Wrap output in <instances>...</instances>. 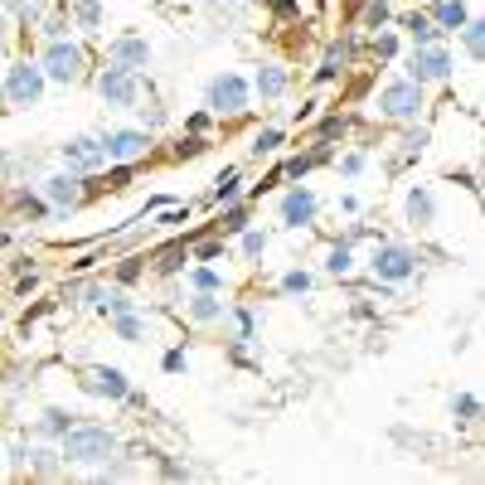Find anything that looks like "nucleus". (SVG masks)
Segmentation results:
<instances>
[{"instance_id":"a19ab883","label":"nucleus","mask_w":485,"mask_h":485,"mask_svg":"<svg viewBox=\"0 0 485 485\" xmlns=\"http://www.w3.org/2000/svg\"><path fill=\"white\" fill-rule=\"evenodd\" d=\"M228 5H238V0H228Z\"/></svg>"},{"instance_id":"412c9836","label":"nucleus","mask_w":485,"mask_h":485,"mask_svg":"<svg viewBox=\"0 0 485 485\" xmlns=\"http://www.w3.org/2000/svg\"><path fill=\"white\" fill-rule=\"evenodd\" d=\"M233 199H238V170H223L214 185V204H233Z\"/></svg>"},{"instance_id":"79ce46f5","label":"nucleus","mask_w":485,"mask_h":485,"mask_svg":"<svg viewBox=\"0 0 485 485\" xmlns=\"http://www.w3.org/2000/svg\"><path fill=\"white\" fill-rule=\"evenodd\" d=\"M0 320H5V315H0Z\"/></svg>"},{"instance_id":"a878e982","label":"nucleus","mask_w":485,"mask_h":485,"mask_svg":"<svg viewBox=\"0 0 485 485\" xmlns=\"http://www.w3.org/2000/svg\"><path fill=\"white\" fill-rule=\"evenodd\" d=\"M190 282H194V291H218V287H223V282H218V272H209V267H194Z\"/></svg>"},{"instance_id":"ea45409f","label":"nucleus","mask_w":485,"mask_h":485,"mask_svg":"<svg viewBox=\"0 0 485 485\" xmlns=\"http://www.w3.org/2000/svg\"><path fill=\"white\" fill-rule=\"evenodd\" d=\"M0 34H5V20H0Z\"/></svg>"},{"instance_id":"f704fd0d","label":"nucleus","mask_w":485,"mask_h":485,"mask_svg":"<svg viewBox=\"0 0 485 485\" xmlns=\"http://www.w3.org/2000/svg\"><path fill=\"white\" fill-rule=\"evenodd\" d=\"M374 54H379V59H393V54H398V39H393V34L374 39Z\"/></svg>"},{"instance_id":"4c0bfd02","label":"nucleus","mask_w":485,"mask_h":485,"mask_svg":"<svg viewBox=\"0 0 485 485\" xmlns=\"http://www.w3.org/2000/svg\"><path fill=\"white\" fill-rule=\"evenodd\" d=\"M340 170H345V175H359V170H364V156H345V165H340Z\"/></svg>"},{"instance_id":"473e14b6","label":"nucleus","mask_w":485,"mask_h":485,"mask_svg":"<svg viewBox=\"0 0 485 485\" xmlns=\"http://www.w3.org/2000/svg\"><path fill=\"white\" fill-rule=\"evenodd\" d=\"M204 146H209L204 136H190V141H180V151H175V161H190V156H199Z\"/></svg>"},{"instance_id":"bb28decb","label":"nucleus","mask_w":485,"mask_h":485,"mask_svg":"<svg viewBox=\"0 0 485 485\" xmlns=\"http://www.w3.org/2000/svg\"><path fill=\"white\" fill-rule=\"evenodd\" d=\"M243 253H248V258H262V253H267V233H248V228H243Z\"/></svg>"},{"instance_id":"7ed1b4c3","label":"nucleus","mask_w":485,"mask_h":485,"mask_svg":"<svg viewBox=\"0 0 485 485\" xmlns=\"http://www.w3.org/2000/svg\"><path fill=\"white\" fill-rule=\"evenodd\" d=\"M408 78H412V83H442V78H452V54H447V44H412V54H408Z\"/></svg>"},{"instance_id":"a211bd4d","label":"nucleus","mask_w":485,"mask_h":485,"mask_svg":"<svg viewBox=\"0 0 485 485\" xmlns=\"http://www.w3.org/2000/svg\"><path fill=\"white\" fill-rule=\"evenodd\" d=\"M253 88H258V97H282L287 93V68H258V78H253Z\"/></svg>"},{"instance_id":"58836bf2","label":"nucleus","mask_w":485,"mask_h":485,"mask_svg":"<svg viewBox=\"0 0 485 485\" xmlns=\"http://www.w3.org/2000/svg\"><path fill=\"white\" fill-rule=\"evenodd\" d=\"M0 112H5V88H0Z\"/></svg>"},{"instance_id":"0eeeda50","label":"nucleus","mask_w":485,"mask_h":485,"mask_svg":"<svg viewBox=\"0 0 485 485\" xmlns=\"http://www.w3.org/2000/svg\"><path fill=\"white\" fill-rule=\"evenodd\" d=\"M0 88H5V97H10L15 107H34V102L44 97V68H34V64H15L10 78H5Z\"/></svg>"},{"instance_id":"f03ea898","label":"nucleus","mask_w":485,"mask_h":485,"mask_svg":"<svg viewBox=\"0 0 485 485\" xmlns=\"http://www.w3.org/2000/svg\"><path fill=\"white\" fill-rule=\"evenodd\" d=\"M248 83L238 78V73H218L214 83H209V93H204V107L214 112V117H243L248 112Z\"/></svg>"},{"instance_id":"5701e85b","label":"nucleus","mask_w":485,"mask_h":485,"mask_svg":"<svg viewBox=\"0 0 485 485\" xmlns=\"http://www.w3.org/2000/svg\"><path fill=\"white\" fill-rule=\"evenodd\" d=\"M452 412H456L461 422H476V417H481V398H476V393H461V398H452Z\"/></svg>"},{"instance_id":"f8f14e48","label":"nucleus","mask_w":485,"mask_h":485,"mask_svg":"<svg viewBox=\"0 0 485 485\" xmlns=\"http://www.w3.org/2000/svg\"><path fill=\"white\" fill-rule=\"evenodd\" d=\"M64 161H68V170H97V165H107V151H102V141L93 136H73L68 146H64Z\"/></svg>"},{"instance_id":"ddd939ff","label":"nucleus","mask_w":485,"mask_h":485,"mask_svg":"<svg viewBox=\"0 0 485 485\" xmlns=\"http://www.w3.org/2000/svg\"><path fill=\"white\" fill-rule=\"evenodd\" d=\"M83 388H88V393H97V398H112V403H121V398L131 393V384H126V374H121V369H107V364H97V369H88V379H83Z\"/></svg>"},{"instance_id":"6ab92c4d","label":"nucleus","mask_w":485,"mask_h":485,"mask_svg":"<svg viewBox=\"0 0 485 485\" xmlns=\"http://www.w3.org/2000/svg\"><path fill=\"white\" fill-rule=\"evenodd\" d=\"M190 315L194 320H218V315H223V301H218L214 291H199V296L190 301Z\"/></svg>"},{"instance_id":"4468645a","label":"nucleus","mask_w":485,"mask_h":485,"mask_svg":"<svg viewBox=\"0 0 485 485\" xmlns=\"http://www.w3.org/2000/svg\"><path fill=\"white\" fill-rule=\"evenodd\" d=\"M44 199H49L54 209H73V204L83 199V180H78V175H49V180H44Z\"/></svg>"},{"instance_id":"2eb2a0df","label":"nucleus","mask_w":485,"mask_h":485,"mask_svg":"<svg viewBox=\"0 0 485 485\" xmlns=\"http://www.w3.org/2000/svg\"><path fill=\"white\" fill-rule=\"evenodd\" d=\"M437 29H461L471 15H466V0H432V15H427Z\"/></svg>"},{"instance_id":"f3484780","label":"nucleus","mask_w":485,"mask_h":485,"mask_svg":"<svg viewBox=\"0 0 485 485\" xmlns=\"http://www.w3.org/2000/svg\"><path fill=\"white\" fill-rule=\"evenodd\" d=\"M403 29L412 34V44H442V34H447V29H437V24H432L427 15H417V10L403 20Z\"/></svg>"},{"instance_id":"c9c22d12","label":"nucleus","mask_w":485,"mask_h":485,"mask_svg":"<svg viewBox=\"0 0 485 485\" xmlns=\"http://www.w3.org/2000/svg\"><path fill=\"white\" fill-rule=\"evenodd\" d=\"M175 267H185V253H180V248H170V253H165V262H161V272H175Z\"/></svg>"},{"instance_id":"6e6552de","label":"nucleus","mask_w":485,"mask_h":485,"mask_svg":"<svg viewBox=\"0 0 485 485\" xmlns=\"http://www.w3.org/2000/svg\"><path fill=\"white\" fill-rule=\"evenodd\" d=\"M102 151H107V161H117V165H136V161L151 151V136L121 126V131H107V136H102Z\"/></svg>"},{"instance_id":"9d476101","label":"nucleus","mask_w":485,"mask_h":485,"mask_svg":"<svg viewBox=\"0 0 485 485\" xmlns=\"http://www.w3.org/2000/svg\"><path fill=\"white\" fill-rule=\"evenodd\" d=\"M107 59H112L117 68H126V73H141V68L151 64V44H146L141 34H121V39L107 44Z\"/></svg>"},{"instance_id":"c85d7f7f","label":"nucleus","mask_w":485,"mask_h":485,"mask_svg":"<svg viewBox=\"0 0 485 485\" xmlns=\"http://www.w3.org/2000/svg\"><path fill=\"white\" fill-rule=\"evenodd\" d=\"M384 20H388V0H369V10H364V24H369V29H379Z\"/></svg>"},{"instance_id":"aec40b11","label":"nucleus","mask_w":485,"mask_h":485,"mask_svg":"<svg viewBox=\"0 0 485 485\" xmlns=\"http://www.w3.org/2000/svg\"><path fill=\"white\" fill-rule=\"evenodd\" d=\"M73 427V412H64V408H49L44 412V437H64Z\"/></svg>"},{"instance_id":"39448f33","label":"nucleus","mask_w":485,"mask_h":485,"mask_svg":"<svg viewBox=\"0 0 485 485\" xmlns=\"http://www.w3.org/2000/svg\"><path fill=\"white\" fill-rule=\"evenodd\" d=\"M369 272L379 282H408L417 272V253L412 248H398V243H379L374 258H369Z\"/></svg>"},{"instance_id":"393cba45","label":"nucleus","mask_w":485,"mask_h":485,"mask_svg":"<svg viewBox=\"0 0 485 485\" xmlns=\"http://www.w3.org/2000/svg\"><path fill=\"white\" fill-rule=\"evenodd\" d=\"M97 301H102V311H112V315L131 311V296H126V291H97Z\"/></svg>"},{"instance_id":"1a4fd4ad","label":"nucleus","mask_w":485,"mask_h":485,"mask_svg":"<svg viewBox=\"0 0 485 485\" xmlns=\"http://www.w3.org/2000/svg\"><path fill=\"white\" fill-rule=\"evenodd\" d=\"M97 93H102L107 107H136L141 88H136V73H126V68H117V64H112V68L97 78Z\"/></svg>"},{"instance_id":"c756f323","label":"nucleus","mask_w":485,"mask_h":485,"mask_svg":"<svg viewBox=\"0 0 485 485\" xmlns=\"http://www.w3.org/2000/svg\"><path fill=\"white\" fill-rule=\"evenodd\" d=\"M78 20H83V29H97V20H102L97 0H78Z\"/></svg>"},{"instance_id":"b1692460","label":"nucleus","mask_w":485,"mask_h":485,"mask_svg":"<svg viewBox=\"0 0 485 485\" xmlns=\"http://www.w3.org/2000/svg\"><path fill=\"white\" fill-rule=\"evenodd\" d=\"M282 146V126H267V131H258V141H253V156H272Z\"/></svg>"},{"instance_id":"cd10ccee","label":"nucleus","mask_w":485,"mask_h":485,"mask_svg":"<svg viewBox=\"0 0 485 485\" xmlns=\"http://www.w3.org/2000/svg\"><path fill=\"white\" fill-rule=\"evenodd\" d=\"M117 335H121V340H136V335H141V320H136L131 311H121V315H117Z\"/></svg>"},{"instance_id":"e433bc0d","label":"nucleus","mask_w":485,"mask_h":485,"mask_svg":"<svg viewBox=\"0 0 485 485\" xmlns=\"http://www.w3.org/2000/svg\"><path fill=\"white\" fill-rule=\"evenodd\" d=\"M185 364H190V359H185V350H170V355H165V369H170V374H180Z\"/></svg>"},{"instance_id":"2f4dec72","label":"nucleus","mask_w":485,"mask_h":485,"mask_svg":"<svg viewBox=\"0 0 485 485\" xmlns=\"http://www.w3.org/2000/svg\"><path fill=\"white\" fill-rule=\"evenodd\" d=\"M282 291H291V296H296V291H311V277H306V272H287V277H282Z\"/></svg>"},{"instance_id":"4be33fe9","label":"nucleus","mask_w":485,"mask_h":485,"mask_svg":"<svg viewBox=\"0 0 485 485\" xmlns=\"http://www.w3.org/2000/svg\"><path fill=\"white\" fill-rule=\"evenodd\" d=\"M325 267H330L335 277H345V272L355 267V258H350V243H335V248H330V258H325Z\"/></svg>"},{"instance_id":"423d86ee","label":"nucleus","mask_w":485,"mask_h":485,"mask_svg":"<svg viewBox=\"0 0 485 485\" xmlns=\"http://www.w3.org/2000/svg\"><path fill=\"white\" fill-rule=\"evenodd\" d=\"M44 78H54V83H78V78H83V49L68 44V39H54V44L44 49Z\"/></svg>"},{"instance_id":"7c9ffc66","label":"nucleus","mask_w":485,"mask_h":485,"mask_svg":"<svg viewBox=\"0 0 485 485\" xmlns=\"http://www.w3.org/2000/svg\"><path fill=\"white\" fill-rule=\"evenodd\" d=\"M248 228V209H228L223 214V233H243Z\"/></svg>"},{"instance_id":"72a5a7b5","label":"nucleus","mask_w":485,"mask_h":485,"mask_svg":"<svg viewBox=\"0 0 485 485\" xmlns=\"http://www.w3.org/2000/svg\"><path fill=\"white\" fill-rule=\"evenodd\" d=\"M180 223H190V209H165L161 214V228H180Z\"/></svg>"},{"instance_id":"dca6fc26","label":"nucleus","mask_w":485,"mask_h":485,"mask_svg":"<svg viewBox=\"0 0 485 485\" xmlns=\"http://www.w3.org/2000/svg\"><path fill=\"white\" fill-rule=\"evenodd\" d=\"M408 218H412L417 228H427V223L437 218V199H432V190H422V185H417V190L408 194Z\"/></svg>"},{"instance_id":"9b49d317","label":"nucleus","mask_w":485,"mask_h":485,"mask_svg":"<svg viewBox=\"0 0 485 485\" xmlns=\"http://www.w3.org/2000/svg\"><path fill=\"white\" fill-rule=\"evenodd\" d=\"M315 209H320L315 194L301 190V185L282 194V223H287V228H311V223H315Z\"/></svg>"},{"instance_id":"20e7f679","label":"nucleus","mask_w":485,"mask_h":485,"mask_svg":"<svg viewBox=\"0 0 485 485\" xmlns=\"http://www.w3.org/2000/svg\"><path fill=\"white\" fill-rule=\"evenodd\" d=\"M427 102H422V83H412V78H403V83H388L384 93H379V112L393 117V121H417V112H422Z\"/></svg>"},{"instance_id":"f257e3e1","label":"nucleus","mask_w":485,"mask_h":485,"mask_svg":"<svg viewBox=\"0 0 485 485\" xmlns=\"http://www.w3.org/2000/svg\"><path fill=\"white\" fill-rule=\"evenodd\" d=\"M59 442H64L59 456L73 461V466H102V461L117 456V432L112 427H68Z\"/></svg>"}]
</instances>
